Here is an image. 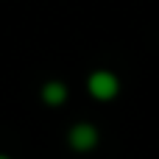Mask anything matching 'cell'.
<instances>
[{
    "label": "cell",
    "instance_id": "4",
    "mask_svg": "<svg viewBox=\"0 0 159 159\" xmlns=\"http://www.w3.org/2000/svg\"><path fill=\"white\" fill-rule=\"evenodd\" d=\"M0 159H11V157H6V154H0Z\"/></svg>",
    "mask_w": 159,
    "mask_h": 159
},
{
    "label": "cell",
    "instance_id": "1",
    "mask_svg": "<svg viewBox=\"0 0 159 159\" xmlns=\"http://www.w3.org/2000/svg\"><path fill=\"white\" fill-rule=\"evenodd\" d=\"M87 89L95 101H112L120 92V78L112 70H95L87 78Z\"/></svg>",
    "mask_w": 159,
    "mask_h": 159
},
{
    "label": "cell",
    "instance_id": "2",
    "mask_svg": "<svg viewBox=\"0 0 159 159\" xmlns=\"http://www.w3.org/2000/svg\"><path fill=\"white\" fill-rule=\"evenodd\" d=\"M98 140H101V134H98V129H95L92 123H75V126L67 131L70 148H73V151H81V154L92 151V148L98 145Z\"/></svg>",
    "mask_w": 159,
    "mask_h": 159
},
{
    "label": "cell",
    "instance_id": "3",
    "mask_svg": "<svg viewBox=\"0 0 159 159\" xmlns=\"http://www.w3.org/2000/svg\"><path fill=\"white\" fill-rule=\"evenodd\" d=\"M42 101H45L48 106H61V103L67 101V87H64L61 81H48V84L42 87Z\"/></svg>",
    "mask_w": 159,
    "mask_h": 159
}]
</instances>
